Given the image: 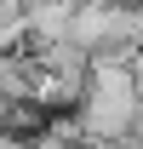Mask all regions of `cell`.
<instances>
[{
	"label": "cell",
	"instance_id": "4",
	"mask_svg": "<svg viewBox=\"0 0 143 149\" xmlns=\"http://www.w3.org/2000/svg\"><path fill=\"white\" fill-rule=\"evenodd\" d=\"M0 109H6V103H0Z\"/></svg>",
	"mask_w": 143,
	"mask_h": 149
},
{
	"label": "cell",
	"instance_id": "2",
	"mask_svg": "<svg viewBox=\"0 0 143 149\" xmlns=\"http://www.w3.org/2000/svg\"><path fill=\"white\" fill-rule=\"evenodd\" d=\"M29 149H86V138L74 126V115H46V120L29 132Z\"/></svg>",
	"mask_w": 143,
	"mask_h": 149
},
{
	"label": "cell",
	"instance_id": "1",
	"mask_svg": "<svg viewBox=\"0 0 143 149\" xmlns=\"http://www.w3.org/2000/svg\"><path fill=\"white\" fill-rule=\"evenodd\" d=\"M23 17H29V46L63 40V35H69V17H74V0H29Z\"/></svg>",
	"mask_w": 143,
	"mask_h": 149
},
{
	"label": "cell",
	"instance_id": "3",
	"mask_svg": "<svg viewBox=\"0 0 143 149\" xmlns=\"http://www.w3.org/2000/svg\"><path fill=\"white\" fill-rule=\"evenodd\" d=\"M0 149H29V138H23V132H6V126H0Z\"/></svg>",
	"mask_w": 143,
	"mask_h": 149
}]
</instances>
